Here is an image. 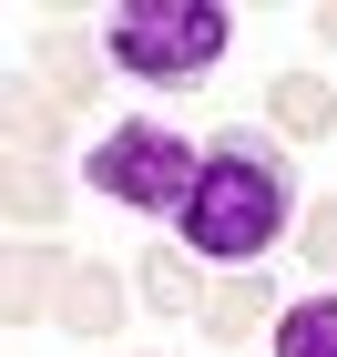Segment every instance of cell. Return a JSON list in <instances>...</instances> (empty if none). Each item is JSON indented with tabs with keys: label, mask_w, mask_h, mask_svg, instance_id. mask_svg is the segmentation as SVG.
<instances>
[{
	"label": "cell",
	"mask_w": 337,
	"mask_h": 357,
	"mask_svg": "<svg viewBox=\"0 0 337 357\" xmlns=\"http://www.w3.org/2000/svg\"><path fill=\"white\" fill-rule=\"evenodd\" d=\"M52 143H61V102H52V92H10V153L41 164Z\"/></svg>",
	"instance_id": "7c38bea8"
},
{
	"label": "cell",
	"mask_w": 337,
	"mask_h": 357,
	"mask_svg": "<svg viewBox=\"0 0 337 357\" xmlns=\"http://www.w3.org/2000/svg\"><path fill=\"white\" fill-rule=\"evenodd\" d=\"M41 61H52V102L82 112V102H92V41H82L72 21H52V31H41Z\"/></svg>",
	"instance_id": "30bf717a"
},
{
	"label": "cell",
	"mask_w": 337,
	"mask_h": 357,
	"mask_svg": "<svg viewBox=\"0 0 337 357\" xmlns=\"http://www.w3.org/2000/svg\"><path fill=\"white\" fill-rule=\"evenodd\" d=\"M235 41V10L225 0H123L103 10V52L133 72V82H204Z\"/></svg>",
	"instance_id": "7a4b0ae2"
},
{
	"label": "cell",
	"mask_w": 337,
	"mask_h": 357,
	"mask_svg": "<svg viewBox=\"0 0 337 357\" xmlns=\"http://www.w3.org/2000/svg\"><path fill=\"white\" fill-rule=\"evenodd\" d=\"M61 275H72L61 245H21V255H10V327L52 317V306H61Z\"/></svg>",
	"instance_id": "ba28073f"
},
{
	"label": "cell",
	"mask_w": 337,
	"mask_h": 357,
	"mask_svg": "<svg viewBox=\"0 0 337 357\" xmlns=\"http://www.w3.org/2000/svg\"><path fill=\"white\" fill-rule=\"evenodd\" d=\"M266 306H276V275H215V286H204V337L235 347V337L266 327Z\"/></svg>",
	"instance_id": "5b68a950"
},
{
	"label": "cell",
	"mask_w": 337,
	"mask_h": 357,
	"mask_svg": "<svg viewBox=\"0 0 337 357\" xmlns=\"http://www.w3.org/2000/svg\"><path fill=\"white\" fill-rule=\"evenodd\" d=\"M297 245H307V266H317V275H337V194L317 204L307 225H297Z\"/></svg>",
	"instance_id": "4fadbf2b"
},
{
	"label": "cell",
	"mask_w": 337,
	"mask_h": 357,
	"mask_svg": "<svg viewBox=\"0 0 337 357\" xmlns=\"http://www.w3.org/2000/svg\"><path fill=\"white\" fill-rule=\"evenodd\" d=\"M307 31H317V41H327V52H337V0H327V10H317V21H307Z\"/></svg>",
	"instance_id": "5bb4252c"
},
{
	"label": "cell",
	"mask_w": 337,
	"mask_h": 357,
	"mask_svg": "<svg viewBox=\"0 0 337 357\" xmlns=\"http://www.w3.org/2000/svg\"><path fill=\"white\" fill-rule=\"evenodd\" d=\"M61 204H72V194H61V174H52V164H21V153H10V225L52 235V225H61Z\"/></svg>",
	"instance_id": "8fae6325"
},
{
	"label": "cell",
	"mask_w": 337,
	"mask_h": 357,
	"mask_svg": "<svg viewBox=\"0 0 337 357\" xmlns=\"http://www.w3.org/2000/svg\"><path fill=\"white\" fill-rule=\"evenodd\" d=\"M92 194H112V204H133V215H164V204H184L204 174V143L184 133V123H164V112H133V123H112L103 143H92Z\"/></svg>",
	"instance_id": "3957f363"
},
{
	"label": "cell",
	"mask_w": 337,
	"mask_h": 357,
	"mask_svg": "<svg viewBox=\"0 0 337 357\" xmlns=\"http://www.w3.org/2000/svg\"><path fill=\"white\" fill-rule=\"evenodd\" d=\"M276 357H337V286L276 306Z\"/></svg>",
	"instance_id": "9c48e42d"
},
{
	"label": "cell",
	"mask_w": 337,
	"mask_h": 357,
	"mask_svg": "<svg viewBox=\"0 0 337 357\" xmlns=\"http://www.w3.org/2000/svg\"><path fill=\"white\" fill-rule=\"evenodd\" d=\"M174 215H184V255H204V266H255V255H276V235L297 225V153L266 143L255 123H235V133L204 143V174H195V194H184Z\"/></svg>",
	"instance_id": "6da1fadb"
},
{
	"label": "cell",
	"mask_w": 337,
	"mask_h": 357,
	"mask_svg": "<svg viewBox=\"0 0 337 357\" xmlns=\"http://www.w3.org/2000/svg\"><path fill=\"white\" fill-rule=\"evenodd\" d=\"M266 112H276L286 143H317V133L337 123V92L317 82V72H276V82H266Z\"/></svg>",
	"instance_id": "52a82bcc"
},
{
	"label": "cell",
	"mask_w": 337,
	"mask_h": 357,
	"mask_svg": "<svg viewBox=\"0 0 337 357\" xmlns=\"http://www.w3.org/2000/svg\"><path fill=\"white\" fill-rule=\"evenodd\" d=\"M133 275H143L133 296L153 306V317H204V275H195V255H184V245H153Z\"/></svg>",
	"instance_id": "8992f818"
},
{
	"label": "cell",
	"mask_w": 337,
	"mask_h": 357,
	"mask_svg": "<svg viewBox=\"0 0 337 357\" xmlns=\"http://www.w3.org/2000/svg\"><path fill=\"white\" fill-rule=\"evenodd\" d=\"M52 317H61L72 337H112V327H123V275H112V266H72Z\"/></svg>",
	"instance_id": "277c9868"
}]
</instances>
